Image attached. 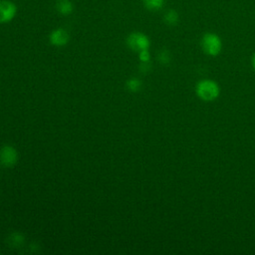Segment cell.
Segmentation results:
<instances>
[{
    "label": "cell",
    "instance_id": "obj_8",
    "mask_svg": "<svg viewBox=\"0 0 255 255\" xmlns=\"http://www.w3.org/2000/svg\"><path fill=\"white\" fill-rule=\"evenodd\" d=\"M143 6L151 11H159L165 5V0H142Z\"/></svg>",
    "mask_w": 255,
    "mask_h": 255
},
{
    "label": "cell",
    "instance_id": "obj_10",
    "mask_svg": "<svg viewBox=\"0 0 255 255\" xmlns=\"http://www.w3.org/2000/svg\"><path fill=\"white\" fill-rule=\"evenodd\" d=\"M141 87H142V82L137 79V78H133V79H130L128 82H127V88L132 91V92H138L141 90Z\"/></svg>",
    "mask_w": 255,
    "mask_h": 255
},
{
    "label": "cell",
    "instance_id": "obj_5",
    "mask_svg": "<svg viewBox=\"0 0 255 255\" xmlns=\"http://www.w3.org/2000/svg\"><path fill=\"white\" fill-rule=\"evenodd\" d=\"M18 160V154L16 150L10 145H5L0 150V164L5 168L13 167Z\"/></svg>",
    "mask_w": 255,
    "mask_h": 255
},
{
    "label": "cell",
    "instance_id": "obj_11",
    "mask_svg": "<svg viewBox=\"0 0 255 255\" xmlns=\"http://www.w3.org/2000/svg\"><path fill=\"white\" fill-rule=\"evenodd\" d=\"M10 241H11V245H13V246H19V245L21 246L24 242V238L19 233H13Z\"/></svg>",
    "mask_w": 255,
    "mask_h": 255
},
{
    "label": "cell",
    "instance_id": "obj_1",
    "mask_svg": "<svg viewBox=\"0 0 255 255\" xmlns=\"http://www.w3.org/2000/svg\"><path fill=\"white\" fill-rule=\"evenodd\" d=\"M203 52L208 56H217L223 50V41L220 36L215 33H205L200 41Z\"/></svg>",
    "mask_w": 255,
    "mask_h": 255
},
{
    "label": "cell",
    "instance_id": "obj_13",
    "mask_svg": "<svg viewBox=\"0 0 255 255\" xmlns=\"http://www.w3.org/2000/svg\"><path fill=\"white\" fill-rule=\"evenodd\" d=\"M140 53V60L142 62V63H149L150 59H151V54L149 52V50H143V51H141L139 52Z\"/></svg>",
    "mask_w": 255,
    "mask_h": 255
},
{
    "label": "cell",
    "instance_id": "obj_7",
    "mask_svg": "<svg viewBox=\"0 0 255 255\" xmlns=\"http://www.w3.org/2000/svg\"><path fill=\"white\" fill-rule=\"evenodd\" d=\"M56 9L61 15H70L74 10V4L71 0H57Z\"/></svg>",
    "mask_w": 255,
    "mask_h": 255
},
{
    "label": "cell",
    "instance_id": "obj_6",
    "mask_svg": "<svg viewBox=\"0 0 255 255\" xmlns=\"http://www.w3.org/2000/svg\"><path fill=\"white\" fill-rule=\"evenodd\" d=\"M69 33L63 28H57L49 35L50 43L57 47L65 46L69 42Z\"/></svg>",
    "mask_w": 255,
    "mask_h": 255
},
{
    "label": "cell",
    "instance_id": "obj_14",
    "mask_svg": "<svg viewBox=\"0 0 255 255\" xmlns=\"http://www.w3.org/2000/svg\"><path fill=\"white\" fill-rule=\"evenodd\" d=\"M251 63H252V67H253V69H254V71H255V54L252 56Z\"/></svg>",
    "mask_w": 255,
    "mask_h": 255
},
{
    "label": "cell",
    "instance_id": "obj_9",
    "mask_svg": "<svg viewBox=\"0 0 255 255\" xmlns=\"http://www.w3.org/2000/svg\"><path fill=\"white\" fill-rule=\"evenodd\" d=\"M164 20L165 22L170 25V26H174L178 23L179 20V15L176 10L174 9H169L165 15H164Z\"/></svg>",
    "mask_w": 255,
    "mask_h": 255
},
{
    "label": "cell",
    "instance_id": "obj_4",
    "mask_svg": "<svg viewBox=\"0 0 255 255\" xmlns=\"http://www.w3.org/2000/svg\"><path fill=\"white\" fill-rule=\"evenodd\" d=\"M17 13V7L10 0H1L0 1V24H4L12 21Z\"/></svg>",
    "mask_w": 255,
    "mask_h": 255
},
{
    "label": "cell",
    "instance_id": "obj_12",
    "mask_svg": "<svg viewBox=\"0 0 255 255\" xmlns=\"http://www.w3.org/2000/svg\"><path fill=\"white\" fill-rule=\"evenodd\" d=\"M159 61L162 64H168L170 61V55L169 53V51L167 50H163L160 54H159Z\"/></svg>",
    "mask_w": 255,
    "mask_h": 255
},
{
    "label": "cell",
    "instance_id": "obj_2",
    "mask_svg": "<svg viewBox=\"0 0 255 255\" xmlns=\"http://www.w3.org/2000/svg\"><path fill=\"white\" fill-rule=\"evenodd\" d=\"M196 91L197 95L203 101H213L221 93L220 86L212 80H202L198 82Z\"/></svg>",
    "mask_w": 255,
    "mask_h": 255
},
{
    "label": "cell",
    "instance_id": "obj_3",
    "mask_svg": "<svg viewBox=\"0 0 255 255\" xmlns=\"http://www.w3.org/2000/svg\"><path fill=\"white\" fill-rule=\"evenodd\" d=\"M127 45L130 49L136 52H141L143 50H149L151 42L145 34L142 32H134L128 36Z\"/></svg>",
    "mask_w": 255,
    "mask_h": 255
}]
</instances>
